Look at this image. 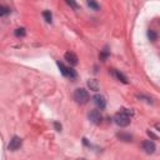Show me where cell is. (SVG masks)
Instances as JSON below:
<instances>
[{
  "instance_id": "cell-1",
  "label": "cell",
  "mask_w": 160,
  "mask_h": 160,
  "mask_svg": "<svg viewBox=\"0 0 160 160\" xmlns=\"http://www.w3.org/2000/svg\"><path fill=\"white\" fill-rule=\"evenodd\" d=\"M74 100L79 103V104H86L89 101V94H88V91L85 89L79 88V89L74 91Z\"/></svg>"
},
{
  "instance_id": "cell-2",
  "label": "cell",
  "mask_w": 160,
  "mask_h": 160,
  "mask_svg": "<svg viewBox=\"0 0 160 160\" xmlns=\"http://www.w3.org/2000/svg\"><path fill=\"white\" fill-rule=\"evenodd\" d=\"M114 121H115V124L119 125V126H128V125L130 124V116H128L126 114L120 111L114 116Z\"/></svg>"
},
{
  "instance_id": "cell-3",
  "label": "cell",
  "mask_w": 160,
  "mask_h": 160,
  "mask_svg": "<svg viewBox=\"0 0 160 160\" xmlns=\"http://www.w3.org/2000/svg\"><path fill=\"white\" fill-rule=\"evenodd\" d=\"M21 143H23V140L19 138V136H14V138L10 140V143H9V150H11V151L18 150L19 148L21 146Z\"/></svg>"
},
{
  "instance_id": "cell-4",
  "label": "cell",
  "mask_w": 160,
  "mask_h": 160,
  "mask_svg": "<svg viewBox=\"0 0 160 160\" xmlns=\"http://www.w3.org/2000/svg\"><path fill=\"white\" fill-rule=\"evenodd\" d=\"M93 99H94V103H95V105H96L99 109H104L105 106H106V100H105V98L103 96V95H100V94H96V95H95V96H94Z\"/></svg>"
},
{
  "instance_id": "cell-5",
  "label": "cell",
  "mask_w": 160,
  "mask_h": 160,
  "mask_svg": "<svg viewBox=\"0 0 160 160\" xmlns=\"http://www.w3.org/2000/svg\"><path fill=\"white\" fill-rule=\"evenodd\" d=\"M89 119L91 123L94 124H99L101 121V115H100V111L99 110H91L89 113Z\"/></svg>"
},
{
  "instance_id": "cell-6",
  "label": "cell",
  "mask_w": 160,
  "mask_h": 160,
  "mask_svg": "<svg viewBox=\"0 0 160 160\" xmlns=\"http://www.w3.org/2000/svg\"><path fill=\"white\" fill-rule=\"evenodd\" d=\"M143 149L145 150V153L148 154H153L155 151V144L151 142V140H145L143 143Z\"/></svg>"
},
{
  "instance_id": "cell-7",
  "label": "cell",
  "mask_w": 160,
  "mask_h": 160,
  "mask_svg": "<svg viewBox=\"0 0 160 160\" xmlns=\"http://www.w3.org/2000/svg\"><path fill=\"white\" fill-rule=\"evenodd\" d=\"M65 60L70 64V65H77V64H78V56L75 55L74 53H71V51L65 53Z\"/></svg>"
},
{
  "instance_id": "cell-8",
  "label": "cell",
  "mask_w": 160,
  "mask_h": 160,
  "mask_svg": "<svg viewBox=\"0 0 160 160\" xmlns=\"http://www.w3.org/2000/svg\"><path fill=\"white\" fill-rule=\"evenodd\" d=\"M113 75H114V77H115L118 80H119V81L124 83V84H126V83H128L126 78H125V77H124V75L121 74V73H119V71H118V70H113Z\"/></svg>"
},
{
  "instance_id": "cell-9",
  "label": "cell",
  "mask_w": 160,
  "mask_h": 160,
  "mask_svg": "<svg viewBox=\"0 0 160 160\" xmlns=\"http://www.w3.org/2000/svg\"><path fill=\"white\" fill-rule=\"evenodd\" d=\"M88 85H89L90 90H94V91H98L99 90V84H98V81L95 79L89 80V81H88Z\"/></svg>"
},
{
  "instance_id": "cell-10",
  "label": "cell",
  "mask_w": 160,
  "mask_h": 160,
  "mask_svg": "<svg viewBox=\"0 0 160 160\" xmlns=\"http://www.w3.org/2000/svg\"><path fill=\"white\" fill-rule=\"evenodd\" d=\"M118 138H119L120 140H123V142H131L133 136L129 135V134H124V133H120V134H118Z\"/></svg>"
},
{
  "instance_id": "cell-11",
  "label": "cell",
  "mask_w": 160,
  "mask_h": 160,
  "mask_svg": "<svg viewBox=\"0 0 160 160\" xmlns=\"http://www.w3.org/2000/svg\"><path fill=\"white\" fill-rule=\"evenodd\" d=\"M58 66H59L60 71H62V74H63V75H65V77H66V75H68V68H66L65 65H64L63 63H60V62H58Z\"/></svg>"
},
{
  "instance_id": "cell-12",
  "label": "cell",
  "mask_w": 160,
  "mask_h": 160,
  "mask_svg": "<svg viewBox=\"0 0 160 160\" xmlns=\"http://www.w3.org/2000/svg\"><path fill=\"white\" fill-rule=\"evenodd\" d=\"M66 77H69L70 79H75L78 77V74H77V71H75L74 69H71V68H68V75Z\"/></svg>"
},
{
  "instance_id": "cell-13",
  "label": "cell",
  "mask_w": 160,
  "mask_h": 160,
  "mask_svg": "<svg viewBox=\"0 0 160 160\" xmlns=\"http://www.w3.org/2000/svg\"><path fill=\"white\" fill-rule=\"evenodd\" d=\"M43 16H44V19H45V20H46L48 23H51V19H53V16H51V13H50V11H44V13H43Z\"/></svg>"
},
{
  "instance_id": "cell-14",
  "label": "cell",
  "mask_w": 160,
  "mask_h": 160,
  "mask_svg": "<svg viewBox=\"0 0 160 160\" xmlns=\"http://www.w3.org/2000/svg\"><path fill=\"white\" fill-rule=\"evenodd\" d=\"M148 36H149V39H150L151 41H155V40H157V33H155L154 30H149V31H148Z\"/></svg>"
},
{
  "instance_id": "cell-15",
  "label": "cell",
  "mask_w": 160,
  "mask_h": 160,
  "mask_svg": "<svg viewBox=\"0 0 160 160\" xmlns=\"http://www.w3.org/2000/svg\"><path fill=\"white\" fill-rule=\"evenodd\" d=\"M88 5H89L90 8H93L94 10H99V9H100V6H99V4H98V3H95V1H93V0H90V1H88Z\"/></svg>"
},
{
  "instance_id": "cell-16",
  "label": "cell",
  "mask_w": 160,
  "mask_h": 160,
  "mask_svg": "<svg viewBox=\"0 0 160 160\" xmlns=\"http://www.w3.org/2000/svg\"><path fill=\"white\" fill-rule=\"evenodd\" d=\"M15 35L16 36H25V29L24 28H19L15 30Z\"/></svg>"
},
{
  "instance_id": "cell-17",
  "label": "cell",
  "mask_w": 160,
  "mask_h": 160,
  "mask_svg": "<svg viewBox=\"0 0 160 160\" xmlns=\"http://www.w3.org/2000/svg\"><path fill=\"white\" fill-rule=\"evenodd\" d=\"M8 13H9V9L5 8L4 5H0V16H3V15H5Z\"/></svg>"
},
{
  "instance_id": "cell-18",
  "label": "cell",
  "mask_w": 160,
  "mask_h": 160,
  "mask_svg": "<svg viewBox=\"0 0 160 160\" xmlns=\"http://www.w3.org/2000/svg\"><path fill=\"white\" fill-rule=\"evenodd\" d=\"M108 55H109V51H108V50H106V49H105V50H104V51H103L101 54H100V58H101L103 60H105L106 58H108Z\"/></svg>"
},
{
  "instance_id": "cell-19",
  "label": "cell",
  "mask_w": 160,
  "mask_h": 160,
  "mask_svg": "<svg viewBox=\"0 0 160 160\" xmlns=\"http://www.w3.org/2000/svg\"><path fill=\"white\" fill-rule=\"evenodd\" d=\"M54 128L56 129V131H62V125L59 123H54Z\"/></svg>"
},
{
  "instance_id": "cell-20",
  "label": "cell",
  "mask_w": 160,
  "mask_h": 160,
  "mask_svg": "<svg viewBox=\"0 0 160 160\" xmlns=\"http://www.w3.org/2000/svg\"><path fill=\"white\" fill-rule=\"evenodd\" d=\"M66 3L69 4L70 6H73V8H75V9H78V5H77V4H75V3H73V1H66Z\"/></svg>"
},
{
  "instance_id": "cell-21",
  "label": "cell",
  "mask_w": 160,
  "mask_h": 160,
  "mask_svg": "<svg viewBox=\"0 0 160 160\" xmlns=\"http://www.w3.org/2000/svg\"><path fill=\"white\" fill-rule=\"evenodd\" d=\"M80 160H86V159H80Z\"/></svg>"
}]
</instances>
